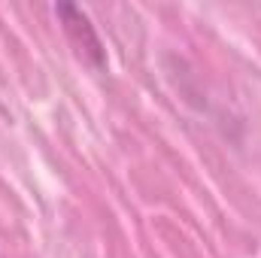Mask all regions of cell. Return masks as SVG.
Here are the masks:
<instances>
[{
  "instance_id": "cell-1",
  "label": "cell",
  "mask_w": 261,
  "mask_h": 258,
  "mask_svg": "<svg viewBox=\"0 0 261 258\" xmlns=\"http://www.w3.org/2000/svg\"><path fill=\"white\" fill-rule=\"evenodd\" d=\"M55 12H58V18H61V24H64L67 37H70V43H73V49L79 52V58H85L88 64H94V67L103 64L100 40H97V34L91 31L85 12L76 9V6H58Z\"/></svg>"
}]
</instances>
